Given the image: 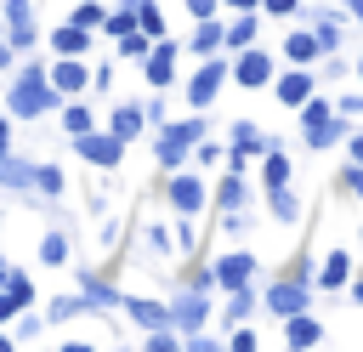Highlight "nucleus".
<instances>
[{
  "label": "nucleus",
  "instance_id": "45",
  "mask_svg": "<svg viewBox=\"0 0 363 352\" xmlns=\"http://www.w3.org/2000/svg\"><path fill=\"white\" fill-rule=\"evenodd\" d=\"M340 187H352V193L363 199V165H352V159H346V165H340Z\"/></svg>",
  "mask_w": 363,
  "mask_h": 352
},
{
  "label": "nucleus",
  "instance_id": "53",
  "mask_svg": "<svg viewBox=\"0 0 363 352\" xmlns=\"http://www.w3.org/2000/svg\"><path fill=\"white\" fill-rule=\"evenodd\" d=\"M221 6H233V11H261V0H221Z\"/></svg>",
  "mask_w": 363,
  "mask_h": 352
},
{
  "label": "nucleus",
  "instance_id": "56",
  "mask_svg": "<svg viewBox=\"0 0 363 352\" xmlns=\"http://www.w3.org/2000/svg\"><path fill=\"white\" fill-rule=\"evenodd\" d=\"M11 57H17V51H11V45H6V34H0V68H6Z\"/></svg>",
  "mask_w": 363,
  "mask_h": 352
},
{
  "label": "nucleus",
  "instance_id": "19",
  "mask_svg": "<svg viewBox=\"0 0 363 352\" xmlns=\"http://www.w3.org/2000/svg\"><path fill=\"white\" fill-rule=\"evenodd\" d=\"M108 131H113L119 142H130V136H142V131H147V114H142V102H119V108L108 114Z\"/></svg>",
  "mask_w": 363,
  "mask_h": 352
},
{
  "label": "nucleus",
  "instance_id": "47",
  "mask_svg": "<svg viewBox=\"0 0 363 352\" xmlns=\"http://www.w3.org/2000/svg\"><path fill=\"white\" fill-rule=\"evenodd\" d=\"M147 244H153V250H159V255H170V244H176V238H170V233H164V227H159V221H153V227H147Z\"/></svg>",
  "mask_w": 363,
  "mask_h": 352
},
{
  "label": "nucleus",
  "instance_id": "14",
  "mask_svg": "<svg viewBox=\"0 0 363 352\" xmlns=\"http://www.w3.org/2000/svg\"><path fill=\"white\" fill-rule=\"evenodd\" d=\"M51 51H57V57H85V51H91V28H79L74 17H62V23L51 28Z\"/></svg>",
  "mask_w": 363,
  "mask_h": 352
},
{
  "label": "nucleus",
  "instance_id": "6",
  "mask_svg": "<svg viewBox=\"0 0 363 352\" xmlns=\"http://www.w3.org/2000/svg\"><path fill=\"white\" fill-rule=\"evenodd\" d=\"M74 153L85 159V165H96V170H113L119 159H125V142L102 125V131H85V136H74Z\"/></svg>",
  "mask_w": 363,
  "mask_h": 352
},
{
  "label": "nucleus",
  "instance_id": "29",
  "mask_svg": "<svg viewBox=\"0 0 363 352\" xmlns=\"http://www.w3.org/2000/svg\"><path fill=\"white\" fill-rule=\"evenodd\" d=\"M312 34H318V51L323 57H340V17H312Z\"/></svg>",
  "mask_w": 363,
  "mask_h": 352
},
{
  "label": "nucleus",
  "instance_id": "21",
  "mask_svg": "<svg viewBox=\"0 0 363 352\" xmlns=\"http://www.w3.org/2000/svg\"><path fill=\"white\" fill-rule=\"evenodd\" d=\"M284 341H289V346H318V341H323V324H318L312 312H289V318H284Z\"/></svg>",
  "mask_w": 363,
  "mask_h": 352
},
{
  "label": "nucleus",
  "instance_id": "42",
  "mask_svg": "<svg viewBox=\"0 0 363 352\" xmlns=\"http://www.w3.org/2000/svg\"><path fill=\"white\" fill-rule=\"evenodd\" d=\"M187 165H221V148L199 136V142H193V153H187Z\"/></svg>",
  "mask_w": 363,
  "mask_h": 352
},
{
  "label": "nucleus",
  "instance_id": "13",
  "mask_svg": "<svg viewBox=\"0 0 363 352\" xmlns=\"http://www.w3.org/2000/svg\"><path fill=\"white\" fill-rule=\"evenodd\" d=\"M45 74H51V85H57L62 97H79V91L91 85V68H85L79 57H57V62H51Z\"/></svg>",
  "mask_w": 363,
  "mask_h": 352
},
{
  "label": "nucleus",
  "instance_id": "1",
  "mask_svg": "<svg viewBox=\"0 0 363 352\" xmlns=\"http://www.w3.org/2000/svg\"><path fill=\"white\" fill-rule=\"evenodd\" d=\"M62 108V91L51 85V74L40 62H23V74L6 85V114L11 119H40V114H57Z\"/></svg>",
  "mask_w": 363,
  "mask_h": 352
},
{
  "label": "nucleus",
  "instance_id": "57",
  "mask_svg": "<svg viewBox=\"0 0 363 352\" xmlns=\"http://www.w3.org/2000/svg\"><path fill=\"white\" fill-rule=\"evenodd\" d=\"M346 290H352V301H357V307H363V278H352V284H346Z\"/></svg>",
  "mask_w": 363,
  "mask_h": 352
},
{
  "label": "nucleus",
  "instance_id": "15",
  "mask_svg": "<svg viewBox=\"0 0 363 352\" xmlns=\"http://www.w3.org/2000/svg\"><path fill=\"white\" fill-rule=\"evenodd\" d=\"M346 131H352V125H346V119H340V108H335L329 119H318V125H306L301 136H306V148H312V153H323V148H335V142H346Z\"/></svg>",
  "mask_w": 363,
  "mask_h": 352
},
{
  "label": "nucleus",
  "instance_id": "12",
  "mask_svg": "<svg viewBox=\"0 0 363 352\" xmlns=\"http://www.w3.org/2000/svg\"><path fill=\"white\" fill-rule=\"evenodd\" d=\"M255 278V255L250 250H227L221 261H216V290H238V284H250Z\"/></svg>",
  "mask_w": 363,
  "mask_h": 352
},
{
  "label": "nucleus",
  "instance_id": "5",
  "mask_svg": "<svg viewBox=\"0 0 363 352\" xmlns=\"http://www.w3.org/2000/svg\"><path fill=\"white\" fill-rule=\"evenodd\" d=\"M233 57V85H244V91H261V85H272V57L261 51V45H244V51H227Z\"/></svg>",
  "mask_w": 363,
  "mask_h": 352
},
{
  "label": "nucleus",
  "instance_id": "18",
  "mask_svg": "<svg viewBox=\"0 0 363 352\" xmlns=\"http://www.w3.org/2000/svg\"><path fill=\"white\" fill-rule=\"evenodd\" d=\"M255 28H261V11H238V17L221 28V51H244V45H255Z\"/></svg>",
  "mask_w": 363,
  "mask_h": 352
},
{
  "label": "nucleus",
  "instance_id": "48",
  "mask_svg": "<svg viewBox=\"0 0 363 352\" xmlns=\"http://www.w3.org/2000/svg\"><path fill=\"white\" fill-rule=\"evenodd\" d=\"M187 284H193V290H216V267H193Z\"/></svg>",
  "mask_w": 363,
  "mask_h": 352
},
{
  "label": "nucleus",
  "instance_id": "2",
  "mask_svg": "<svg viewBox=\"0 0 363 352\" xmlns=\"http://www.w3.org/2000/svg\"><path fill=\"white\" fill-rule=\"evenodd\" d=\"M199 136H204V119H164L153 131V165L159 170H182Z\"/></svg>",
  "mask_w": 363,
  "mask_h": 352
},
{
  "label": "nucleus",
  "instance_id": "37",
  "mask_svg": "<svg viewBox=\"0 0 363 352\" xmlns=\"http://www.w3.org/2000/svg\"><path fill=\"white\" fill-rule=\"evenodd\" d=\"M102 11H108V6H96V0H79V6L68 11V17H74L79 28H91V34H96V28H102Z\"/></svg>",
  "mask_w": 363,
  "mask_h": 352
},
{
  "label": "nucleus",
  "instance_id": "41",
  "mask_svg": "<svg viewBox=\"0 0 363 352\" xmlns=\"http://www.w3.org/2000/svg\"><path fill=\"white\" fill-rule=\"evenodd\" d=\"M40 329H45V312H28V307H23V312H17V346H23L28 335H40Z\"/></svg>",
  "mask_w": 363,
  "mask_h": 352
},
{
  "label": "nucleus",
  "instance_id": "22",
  "mask_svg": "<svg viewBox=\"0 0 363 352\" xmlns=\"http://www.w3.org/2000/svg\"><path fill=\"white\" fill-rule=\"evenodd\" d=\"M284 57H289V62H318V57H323V51H318V34H312V23L284 34Z\"/></svg>",
  "mask_w": 363,
  "mask_h": 352
},
{
  "label": "nucleus",
  "instance_id": "28",
  "mask_svg": "<svg viewBox=\"0 0 363 352\" xmlns=\"http://www.w3.org/2000/svg\"><path fill=\"white\" fill-rule=\"evenodd\" d=\"M79 295L91 301V312H96V307H113V301H119V290H113L108 278H96V273H79Z\"/></svg>",
  "mask_w": 363,
  "mask_h": 352
},
{
  "label": "nucleus",
  "instance_id": "52",
  "mask_svg": "<svg viewBox=\"0 0 363 352\" xmlns=\"http://www.w3.org/2000/svg\"><path fill=\"white\" fill-rule=\"evenodd\" d=\"M0 153H11V114H0Z\"/></svg>",
  "mask_w": 363,
  "mask_h": 352
},
{
  "label": "nucleus",
  "instance_id": "7",
  "mask_svg": "<svg viewBox=\"0 0 363 352\" xmlns=\"http://www.w3.org/2000/svg\"><path fill=\"white\" fill-rule=\"evenodd\" d=\"M261 301H267V312H272V318H289V312H306V307H312L306 278H295V273H284V278H278V284H272Z\"/></svg>",
  "mask_w": 363,
  "mask_h": 352
},
{
  "label": "nucleus",
  "instance_id": "8",
  "mask_svg": "<svg viewBox=\"0 0 363 352\" xmlns=\"http://www.w3.org/2000/svg\"><path fill=\"white\" fill-rule=\"evenodd\" d=\"M204 324H210V301H204V290L187 284V290L170 301V329H176V335H193V329H204Z\"/></svg>",
  "mask_w": 363,
  "mask_h": 352
},
{
  "label": "nucleus",
  "instance_id": "46",
  "mask_svg": "<svg viewBox=\"0 0 363 352\" xmlns=\"http://www.w3.org/2000/svg\"><path fill=\"white\" fill-rule=\"evenodd\" d=\"M335 108H340L346 119H357V114H363V91H340V102H335Z\"/></svg>",
  "mask_w": 363,
  "mask_h": 352
},
{
  "label": "nucleus",
  "instance_id": "40",
  "mask_svg": "<svg viewBox=\"0 0 363 352\" xmlns=\"http://www.w3.org/2000/svg\"><path fill=\"white\" fill-rule=\"evenodd\" d=\"M261 341H255V324H233V335H227V352H255Z\"/></svg>",
  "mask_w": 363,
  "mask_h": 352
},
{
  "label": "nucleus",
  "instance_id": "23",
  "mask_svg": "<svg viewBox=\"0 0 363 352\" xmlns=\"http://www.w3.org/2000/svg\"><path fill=\"white\" fill-rule=\"evenodd\" d=\"M267 210H272V221H284V227H295V216H301V193L284 182V187H267Z\"/></svg>",
  "mask_w": 363,
  "mask_h": 352
},
{
  "label": "nucleus",
  "instance_id": "43",
  "mask_svg": "<svg viewBox=\"0 0 363 352\" xmlns=\"http://www.w3.org/2000/svg\"><path fill=\"white\" fill-rule=\"evenodd\" d=\"M261 17H301V0H261Z\"/></svg>",
  "mask_w": 363,
  "mask_h": 352
},
{
  "label": "nucleus",
  "instance_id": "10",
  "mask_svg": "<svg viewBox=\"0 0 363 352\" xmlns=\"http://www.w3.org/2000/svg\"><path fill=\"white\" fill-rule=\"evenodd\" d=\"M312 91H318V74H306V62H289V74H272V97L284 108H301Z\"/></svg>",
  "mask_w": 363,
  "mask_h": 352
},
{
  "label": "nucleus",
  "instance_id": "32",
  "mask_svg": "<svg viewBox=\"0 0 363 352\" xmlns=\"http://www.w3.org/2000/svg\"><path fill=\"white\" fill-rule=\"evenodd\" d=\"M136 28V6L125 0V6H113V11H102V34L108 40H119V34H130Z\"/></svg>",
  "mask_w": 363,
  "mask_h": 352
},
{
  "label": "nucleus",
  "instance_id": "26",
  "mask_svg": "<svg viewBox=\"0 0 363 352\" xmlns=\"http://www.w3.org/2000/svg\"><path fill=\"white\" fill-rule=\"evenodd\" d=\"M221 28H227V23H216V17H199V28H193L187 51H193V57H210V51H221Z\"/></svg>",
  "mask_w": 363,
  "mask_h": 352
},
{
  "label": "nucleus",
  "instance_id": "9",
  "mask_svg": "<svg viewBox=\"0 0 363 352\" xmlns=\"http://www.w3.org/2000/svg\"><path fill=\"white\" fill-rule=\"evenodd\" d=\"M176 51H182V45H176V40H164V34L147 45V57H142V74H147V85H153V91H164V85L176 79Z\"/></svg>",
  "mask_w": 363,
  "mask_h": 352
},
{
  "label": "nucleus",
  "instance_id": "36",
  "mask_svg": "<svg viewBox=\"0 0 363 352\" xmlns=\"http://www.w3.org/2000/svg\"><path fill=\"white\" fill-rule=\"evenodd\" d=\"M34 193L57 199V193H62V165H34Z\"/></svg>",
  "mask_w": 363,
  "mask_h": 352
},
{
  "label": "nucleus",
  "instance_id": "17",
  "mask_svg": "<svg viewBox=\"0 0 363 352\" xmlns=\"http://www.w3.org/2000/svg\"><path fill=\"white\" fill-rule=\"evenodd\" d=\"M119 301H125L130 324H142V329H159V324H170V301H147V295H119Z\"/></svg>",
  "mask_w": 363,
  "mask_h": 352
},
{
  "label": "nucleus",
  "instance_id": "31",
  "mask_svg": "<svg viewBox=\"0 0 363 352\" xmlns=\"http://www.w3.org/2000/svg\"><path fill=\"white\" fill-rule=\"evenodd\" d=\"M79 312H91V301L74 290V295H57V301L45 307V324H68V318H79Z\"/></svg>",
  "mask_w": 363,
  "mask_h": 352
},
{
  "label": "nucleus",
  "instance_id": "51",
  "mask_svg": "<svg viewBox=\"0 0 363 352\" xmlns=\"http://www.w3.org/2000/svg\"><path fill=\"white\" fill-rule=\"evenodd\" d=\"M346 159L363 165V131H346Z\"/></svg>",
  "mask_w": 363,
  "mask_h": 352
},
{
  "label": "nucleus",
  "instance_id": "3",
  "mask_svg": "<svg viewBox=\"0 0 363 352\" xmlns=\"http://www.w3.org/2000/svg\"><path fill=\"white\" fill-rule=\"evenodd\" d=\"M227 74H233V57H227V51H210V57H199V74L187 79V108H193V114H204V108L221 97Z\"/></svg>",
  "mask_w": 363,
  "mask_h": 352
},
{
  "label": "nucleus",
  "instance_id": "54",
  "mask_svg": "<svg viewBox=\"0 0 363 352\" xmlns=\"http://www.w3.org/2000/svg\"><path fill=\"white\" fill-rule=\"evenodd\" d=\"M340 6H346V17H357V23H363V0H340Z\"/></svg>",
  "mask_w": 363,
  "mask_h": 352
},
{
  "label": "nucleus",
  "instance_id": "34",
  "mask_svg": "<svg viewBox=\"0 0 363 352\" xmlns=\"http://www.w3.org/2000/svg\"><path fill=\"white\" fill-rule=\"evenodd\" d=\"M136 6V28L147 34V40H159L164 34V11H159V0H130Z\"/></svg>",
  "mask_w": 363,
  "mask_h": 352
},
{
  "label": "nucleus",
  "instance_id": "20",
  "mask_svg": "<svg viewBox=\"0 0 363 352\" xmlns=\"http://www.w3.org/2000/svg\"><path fill=\"white\" fill-rule=\"evenodd\" d=\"M295 176V165H289V153H284V142L272 136V148L261 153V187H284Z\"/></svg>",
  "mask_w": 363,
  "mask_h": 352
},
{
  "label": "nucleus",
  "instance_id": "60",
  "mask_svg": "<svg viewBox=\"0 0 363 352\" xmlns=\"http://www.w3.org/2000/svg\"><path fill=\"white\" fill-rule=\"evenodd\" d=\"M0 34H6V28H0Z\"/></svg>",
  "mask_w": 363,
  "mask_h": 352
},
{
  "label": "nucleus",
  "instance_id": "25",
  "mask_svg": "<svg viewBox=\"0 0 363 352\" xmlns=\"http://www.w3.org/2000/svg\"><path fill=\"white\" fill-rule=\"evenodd\" d=\"M0 187H11V193H28V187H34V165H23L17 153H0Z\"/></svg>",
  "mask_w": 363,
  "mask_h": 352
},
{
  "label": "nucleus",
  "instance_id": "50",
  "mask_svg": "<svg viewBox=\"0 0 363 352\" xmlns=\"http://www.w3.org/2000/svg\"><path fill=\"white\" fill-rule=\"evenodd\" d=\"M216 6H221V0H187V17H193V23H199V17H216Z\"/></svg>",
  "mask_w": 363,
  "mask_h": 352
},
{
  "label": "nucleus",
  "instance_id": "27",
  "mask_svg": "<svg viewBox=\"0 0 363 352\" xmlns=\"http://www.w3.org/2000/svg\"><path fill=\"white\" fill-rule=\"evenodd\" d=\"M244 199H250V187H244V170H227V176L216 182V204H221V210H244Z\"/></svg>",
  "mask_w": 363,
  "mask_h": 352
},
{
  "label": "nucleus",
  "instance_id": "38",
  "mask_svg": "<svg viewBox=\"0 0 363 352\" xmlns=\"http://www.w3.org/2000/svg\"><path fill=\"white\" fill-rule=\"evenodd\" d=\"M147 45H153V40H147L142 28H130V34H119V57H130V62H142V57H147Z\"/></svg>",
  "mask_w": 363,
  "mask_h": 352
},
{
  "label": "nucleus",
  "instance_id": "33",
  "mask_svg": "<svg viewBox=\"0 0 363 352\" xmlns=\"http://www.w3.org/2000/svg\"><path fill=\"white\" fill-rule=\"evenodd\" d=\"M233 148H244V153L255 159V153H267V148H272V136H261L250 119H238V125H233Z\"/></svg>",
  "mask_w": 363,
  "mask_h": 352
},
{
  "label": "nucleus",
  "instance_id": "16",
  "mask_svg": "<svg viewBox=\"0 0 363 352\" xmlns=\"http://www.w3.org/2000/svg\"><path fill=\"white\" fill-rule=\"evenodd\" d=\"M312 284H318V290H346V284H352V255H346V250H329L323 267L312 273Z\"/></svg>",
  "mask_w": 363,
  "mask_h": 352
},
{
  "label": "nucleus",
  "instance_id": "49",
  "mask_svg": "<svg viewBox=\"0 0 363 352\" xmlns=\"http://www.w3.org/2000/svg\"><path fill=\"white\" fill-rule=\"evenodd\" d=\"M142 114H147V125L159 131V125H164V97H153V102H142Z\"/></svg>",
  "mask_w": 363,
  "mask_h": 352
},
{
  "label": "nucleus",
  "instance_id": "4",
  "mask_svg": "<svg viewBox=\"0 0 363 352\" xmlns=\"http://www.w3.org/2000/svg\"><path fill=\"white\" fill-rule=\"evenodd\" d=\"M204 199H210L204 176H193V170H170V182H164V204H170L182 221H193V216L204 210Z\"/></svg>",
  "mask_w": 363,
  "mask_h": 352
},
{
  "label": "nucleus",
  "instance_id": "11",
  "mask_svg": "<svg viewBox=\"0 0 363 352\" xmlns=\"http://www.w3.org/2000/svg\"><path fill=\"white\" fill-rule=\"evenodd\" d=\"M0 23H6V45L11 51H28L34 45V6L28 0H6L0 6Z\"/></svg>",
  "mask_w": 363,
  "mask_h": 352
},
{
  "label": "nucleus",
  "instance_id": "30",
  "mask_svg": "<svg viewBox=\"0 0 363 352\" xmlns=\"http://www.w3.org/2000/svg\"><path fill=\"white\" fill-rule=\"evenodd\" d=\"M40 261H45V267H68V233H62V227H45V238H40Z\"/></svg>",
  "mask_w": 363,
  "mask_h": 352
},
{
  "label": "nucleus",
  "instance_id": "39",
  "mask_svg": "<svg viewBox=\"0 0 363 352\" xmlns=\"http://www.w3.org/2000/svg\"><path fill=\"white\" fill-rule=\"evenodd\" d=\"M6 290H11V295H17L23 307H28V301H40V295H34V278H28V273H17V267L6 273Z\"/></svg>",
  "mask_w": 363,
  "mask_h": 352
},
{
  "label": "nucleus",
  "instance_id": "58",
  "mask_svg": "<svg viewBox=\"0 0 363 352\" xmlns=\"http://www.w3.org/2000/svg\"><path fill=\"white\" fill-rule=\"evenodd\" d=\"M357 79H363V51H357Z\"/></svg>",
  "mask_w": 363,
  "mask_h": 352
},
{
  "label": "nucleus",
  "instance_id": "55",
  "mask_svg": "<svg viewBox=\"0 0 363 352\" xmlns=\"http://www.w3.org/2000/svg\"><path fill=\"white\" fill-rule=\"evenodd\" d=\"M17 346V335H6V324H0V352H11Z\"/></svg>",
  "mask_w": 363,
  "mask_h": 352
},
{
  "label": "nucleus",
  "instance_id": "24",
  "mask_svg": "<svg viewBox=\"0 0 363 352\" xmlns=\"http://www.w3.org/2000/svg\"><path fill=\"white\" fill-rule=\"evenodd\" d=\"M57 114H62V131H68V136H85V131H96V114H91L79 97H62V108H57Z\"/></svg>",
  "mask_w": 363,
  "mask_h": 352
},
{
  "label": "nucleus",
  "instance_id": "35",
  "mask_svg": "<svg viewBox=\"0 0 363 352\" xmlns=\"http://www.w3.org/2000/svg\"><path fill=\"white\" fill-rule=\"evenodd\" d=\"M261 295L250 290V284H238V290H227V324H244L250 318V307H255Z\"/></svg>",
  "mask_w": 363,
  "mask_h": 352
},
{
  "label": "nucleus",
  "instance_id": "59",
  "mask_svg": "<svg viewBox=\"0 0 363 352\" xmlns=\"http://www.w3.org/2000/svg\"><path fill=\"white\" fill-rule=\"evenodd\" d=\"M357 238H363V233H357Z\"/></svg>",
  "mask_w": 363,
  "mask_h": 352
},
{
  "label": "nucleus",
  "instance_id": "44",
  "mask_svg": "<svg viewBox=\"0 0 363 352\" xmlns=\"http://www.w3.org/2000/svg\"><path fill=\"white\" fill-rule=\"evenodd\" d=\"M17 312H23V301H17V295L0 284V324H17Z\"/></svg>",
  "mask_w": 363,
  "mask_h": 352
}]
</instances>
